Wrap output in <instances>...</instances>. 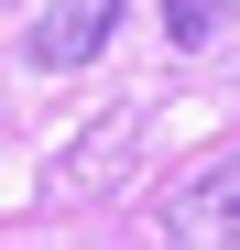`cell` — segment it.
<instances>
[{
	"mask_svg": "<svg viewBox=\"0 0 240 250\" xmlns=\"http://www.w3.org/2000/svg\"><path fill=\"white\" fill-rule=\"evenodd\" d=\"M164 239H196V250H218V239H240V152H218V163H196V174L164 196Z\"/></svg>",
	"mask_w": 240,
	"mask_h": 250,
	"instance_id": "obj_1",
	"label": "cell"
},
{
	"mask_svg": "<svg viewBox=\"0 0 240 250\" xmlns=\"http://www.w3.org/2000/svg\"><path fill=\"white\" fill-rule=\"evenodd\" d=\"M109 22H120V0H55V11L33 22V65H88L109 44Z\"/></svg>",
	"mask_w": 240,
	"mask_h": 250,
	"instance_id": "obj_2",
	"label": "cell"
},
{
	"mask_svg": "<svg viewBox=\"0 0 240 250\" xmlns=\"http://www.w3.org/2000/svg\"><path fill=\"white\" fill-rule=\"evenodd\" d=\"M164 33H175V44H208V33H218V0H164Z\"/></svg>",
	"mask_w": 240,
	"mask_h": 250,
	"instance_id": "obj_3",
	"label": "cell"
}]
</instances>
